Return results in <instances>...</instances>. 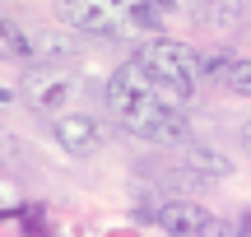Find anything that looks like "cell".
<instances>
[{
	"label": "cell",
	"mask_w": 251,
	"mask_h": 237,
	"mask_svg": "<svg viewBox=\"0 0 251 237\" xmlns=\"http://www.w3.org/2000/svg\"><path fill=\"white\" fill-rule=\"evenodd\" d=\"M107 107L121 117V126L130 135L149 140V144H186V98L158 84L140 61H126L121 70L107 74Z\"/></svg>",
	"instance_id": "1"
},
{
	"label": "cell",
	"mask_w": 251,
	"mask_h": 237,
	"mask_svg": "<svg viewBox=\"0 0 251 237\" xmlns=\"http://www.w3.org/2000/svg\"><path fill=\"white\" fill-rule=\"evenodd\" d=\"M135 61H140L158 84H168L177 98H186V102L196 98V84H200V74H205L200 56L191 51L186 42H177V37H149V42L135 51Z\"/></svg>",
	"instance_id": "2"
},
{
	"label": "cell",
	"mask_w": 251,
	"mask_h": 237,
	"mask_svg": "<svg viewBox=\"0 0 251 237\" xmlns=\"http://www.w3.org/2000/svg\"><path fill=\"white\" fill-rule=\"evenodd\" d=\"M61 19L75 33L112 37L130 24V0H61Z\"/></svg>",
	"instance_id": "3"
},
{
	"label": "cell",
	"mask_w": 251,
	"mask_h": 237,
	"mask_svg": "<svg viewBox=\"0 0 251 237\" xmlns=\"http://www.w3.org/2000/svg\"><path fill=\"white\" fill-rule=\"evenodd\" d=\"M153 223H158L168 237H228L224 219H214V214H209L205 205H196V200H168V205H158Z\"/></svg>",
	"instance_id": "4"
},
{
	"label": "cell",
	"mask_w": 251,
	"mask_h": 237,
	"mask_svg": "<svg viewBox=\"0 0 251 237\" xmlns=\"http://www.w3.org/2000/svg\"><path fill=\"white\" fill-rule=\"evenodd\" d=\"M24 93H28V107L37 112H61L75 93V79L65 70H47V65H33L24 79Z\"/></svg>",
	"instance_id": "5"
},
{
	"label": "cell",
	"mask_w": 251,
	"mask_h": 237,
	"mask_svg": "<svg viewBox=\"0 0 251 237\" xmlns=\"http://www.w3.org/2000/svg\"><path fill=\"white\" fill-rule=\"evenodd\" d=\"M51 140L65 154H93V149L102 144V126L93 117H84V112H61V117L51 121Z\"/></svg>",
	"instance_id": "6"
},
{
	"label": "cell",
	"mask_w": 251,
	"mask_h": 237,
	"mask_svg": "<svg viewBox=\"0 0 251 237\" xmlns=\"http://www.w3.org/2000/svg\"><path fill=\"white\" fill-rule=\"evenodd\" d=\"M181 149V163L191 167V172H205V177H228L233 172V163H228L224 154H219V149H209V144H177Z\"/></svg>",
	"instance_id": "7"
},
{
	"label": "cell",
	"mask_w": 251,
	"mask_h": 237,
	"mask_svg": "<svg viewBox=\"0 0 251 237\" xmlns=\"http://www.w3.org/2000/svg\"><path fill=\"white\" fill-rule=\"evenodd\" d=\"M168 19H172V5H163V0H130V28H144L158 37V28Z\"/></svg>",
	"instance_id": "8"
},
{
	"label": "cell",
	"mask_w": 251,
	"mask_h": 237,
	"mask_svg": "<svg viewBox=\"0 0 251 237\" xmlns=\"http://www.w3.org/2000/svg\"><path fill=\"white\" fill-rule=\"evenodd\" d=\"M224 89L237 93V98H251V61H233L224 74Z\"/></svg>",
	"instance_id": "9"
},
{
	"label": "cell",
	"mask_w": 251,
	"mask_h": 237,
	"mask_svg": "<svg viewBox=\"0 0 251 237\" xmlns=\"http://www.w3.org/2000/svg\"><path fill=\"white\" fill-rule=\"evenodd\" d=\"M233 61H237V56H228V51H219V56H200V65H205V74H209V79H224Z\"/></svg>",
	"instance_id": "10"
},
{
	"label": "cell",
	"mask_w": 251,
	"mask_h": 237,
	"mask_svg": "<svg viewBox=\"0 0 251 237\" xmlns=\"http://www.w3.org/2000/svg\"><path fill=\"white\" fill-rule=\"evenodd\" d=\"M237 237H251V210L242 214V228H237Z\"/></svg>",
	"instance_id": "11"
},
{
	"label": "cell",
	"mask_w": 251,
	"mask_h": 237,
	"mask_svg": "<svg viewBox=\"0 0 251 237\" xmlns=\"http://www.w3.org/2000/svg\"><path fill=\"white\" fill-rule=\"evenodd\" d=\"M242 144L251 149V121H247V126H242Z\"/></svg>",
	"instance_id": "12"
}]
</instances>
